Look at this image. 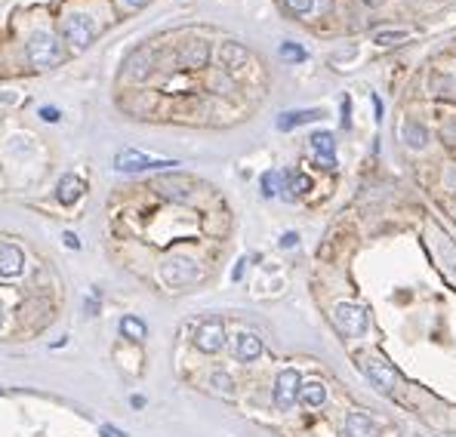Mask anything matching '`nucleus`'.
<instances>
[{"label": "nucleus", "instance_id": "obj_32", "mask_svg": "<svg viewBox=\"0 0 456 437\" xmlns=\"http://www.w3.org/2000/svg\"><path fill=\"white\" fill-rule=\"evenodd\" d=\"M343 127H352V120H349V99H343Z\"/></svg>", "mask_w": 456, "mask_h": 437}, {"label": "nucleus", "instance_id": "obj_6", "mask_svg": "<svg viewBox=\"0 0 456 437\" xmlns=\"http://www.w3.org/2000/svg\"><path fill=\"white\" fill-rule=\"evenodd\" d=\"M361 370L367 373V379L373 382V385L380 388V391H385V394H392V391H395L398 373L392 370V363L380 361V357H361Z\"/></svg>", "mask_w": 456, "mask_h": 437}, {"label": "nucleus", "instance_id": "obj_11", "mask_svg": "<svg viewBox=\"0 0 456 437\" xmlns=\"http://www.w3.org/2000/svg\"><path fill=\"white\" fill-rule=\"evenodd\" d=\"M345 437H380V425L367 416V412H349L343 425Z\"/></svg>", "mask_w": 456, "mask_h": 437}, {"label": "nucleus", "instance_id": "obj_5", "mask_svg": "<svg viewBox=\"0 0 456 437\" xmlns=\"http://www.w3.org/2000/svg\"><path fill=\"white\" fill-rule=\"evenodd\" d=\"M333 324L343 335H354L358 339V335L367 333V311L354 305V302H339L333 308Z\"/></svg>", "mask_w": 456, "mask_h": 437}, {"label": "nucleus", "instance_id": "obj_34", "mask_svg": "<svg viewBox=\"0 0 456 437\" xmlns=\"http://www.w3.org/2000/svg\"><path fill=\"white\" fill-rule=\"evenodd\" d=\"M130 6H142V4H148V0H127Z\"/></svg>", "mask_w": 456, "mask_h": 437}, {"label": "nucleus", "instance_id": "obj_16", "mask_svg": "<svg viewBox=\"0 0 456 437\" xmlns=\"http://www.w3.org/2000/svg\"><path fill=\"white\" fill-rule=\"evenodd\" d=\"M207 56H210L207 41H188L182 50V65L185 68H200V65H207Z\"/></svg>", "mask_w": 456, "mask_h": 437}, {"label": "nucleus", "instance_id": "obj_8", "mask_svg": "<svg viewBox=\"0 0 456 437\" xmlns=\"http://www.w3.org/2000/svg\"><path fill=\"white\" fill-rule=\"evenodd\" d=\"M299 385H303V379H299L296 370H284L281 376H277V382H275V403H277V410H290L293 403H296Z\"/></svg>", "mask_w": 456, "mask_h": 437}, {"label": "nucleus", "instance_id": "obj_30", "mask_svg": "<svg viewBox=\"0 0 456 437\" xmlns=\"http://www.w3.org/2000/svg\"><path fill=\"white\" fill-rule=\"evenodd\" d=\"M99 434H102V437H127V434H120L114 425H102V428H99Z\"/></svg>", "mask_w": 456, "mask_h": 437}, {"label": "nucleus", "instance_id": "obj_24", "mask_svg": "<svg viewBox=\"0 0 456 437\" xmlns=\"http://www.w3.org/2000/svg\"><path fill=\"white\" fill-rule=\"evenodd\" d=\"M210 382H213V388H216V391H222V394H231V391H235V388H231V376H228V373H219V370H216L213 373V376H210Z\"/></svg>", "mask_w": 456, "mask_h": 437}, {"label": "nucleus", "instance_id": "obj_29", "mask_svg": "<svg viewBox=\"0 0 456 437\" xmlns=\"http://www.w3.org/2000/svg\"><path fill=\"white\" fill-rule=\"evenodd\" d=\"M62 237H65V247H68V249H81V240H77L74 231H65Z\"/></svg>", "mask_w": 456, "mask_h": 437}, {"label": "nucleus", "instance_id": "obj_35", "mask_svg": "<svg viewBox=\"0 0 456 437\" xmlns=\"http://www.w3.org/2000/svg\"><path fill=\"white\" fill-rule=\"evenodd\" d=\"M0 324H4V308H0Z\"/></svg>", "mask_w": 456, "mask_h": 437}, {"label": "nucleus", "instance_id": "obj_15", "mask_svg": "<svg viewBox=\"0 0 456 437\" xmlns=\"http://www.w3.org/2000/svg\"><path fill=\"white\" fill-rule=\"evenodd\" d=\"M219 59H222V65L228 68V71H237V68H244L247 65V50L241 43H235V41H226L222 43V50H219Z\"/></svg>", "mask_w": 456, "mask_h": 437}, {"label": "nucleus", "instance_id": "obj_13", "mask_svg": "<svg viewBox=\"0 0 456 437\" xmlns=\"http://www.w3.org/2000/svg\"><path fill=\"white\" fill-rule=\"evenodd\" d=\"M259 354H262V339L259 335H253V333H237L235 335V357L241 363L259 361Z\"/></svg>", "mask_w": 456, "mask_h": 437}, {"label": "nucleus", "instance_id": "obj_20", "mask_svg": "<svg viewBox=\"0 0 456 437\" xmlns=\"http://www.w3.org/2000/svg\"><path fill=\"white\" fill-rule=\"evenodd\" d=\"M259 185H262V194H265V197H277V194H281V188H284V173H277V169H268V173H262Z\"/></svg>", "mask_w": 456, "mask_h": 437}, {"label": "nucleus", "instance_id": "obj_25", "mask_svg": "<svg viewBox=\"0 0 456 437\" xmlns=\"http://www.w3.org/2000/svg\"><path fill=\"white\" fill-rule=\"evenodd\" d=\"M160 188V194H164V197H170V200H185L188 197V191L182 188V185H170V182H164V185H158Z\"/></svg>", "mask_w": 456, "mask_h": 437}, {"label": "nucleus", "instance_id": "obj_3", "mask_svg": "<svg viewBox=\"0 0 456 437\" xmlns=\"http://www.w3.org/2000/svg\"><path fill=\"white\" fill-rule=\"evenodd\" d=\"M25 56H28V62L34 68H53V65H59V59H62L59 41L50 34V31H34V34L28 37Z\"/></svg>", "mask_w": 456, "mask_h": 437}, {"label": "nucleus", "instance_id": "obj_12", "mask_svg": "<svg viewBox=\"0 0 456 437\" xmlns=\"http://www.w3.org/2000/svg\"><path fill=\"white\" fill-rule=\"evenodd\" d=\"M151 68H154V53L145 50V46H139V50H133L127 56V74L133 81H145L151 74Z\"/></svg>", "mask_w": 456, "mask_h": 437}, {"label": "nucleus", "instance_id": "obj_22", "mask_svg": "<svg viewBox=\"0 0 456 437\" xmlns=\"http://www.w3.org/2000/svg\"><path fill=\"white\" fill-rule=\"evenodd\" d=\"M120 333L130 335V339H136V342L148 335V330H145V324L139 321V317H123V321H120Z\"/></svg>", "mask_w": 456, "mask_h": 437}, {"label": "nucleus", "instance_id": "obj_14", "mask_svg": "<svg viewBox=\"0 0 456 437\" xmlns=\"http://www.w3.org/2000/svg\"><path fill=\"white\" fill-rule=\"evenodd\" d=\"M56 197H59V204H65V207H71L77 204V200L83 197V182L77 176H62L59 179V188H56Z\"/></svg>", "mask_w": 456, "mask_h": 437}, {"label": "nucleus", "instance_id": "obj_9", "mask_svg": "<svg viewBox=\"0 0 456 437\" xmlns=\"http://www.w3.org/2000/svg\"><path fill=\"white\" fill-rule=\"evenodd\" d=\"M25 271V253L10 240H0V277H19Z\"/></svg>", "mask_w": 456, "mask_h": 437}, {"label": "nucleus", "instance_id": "obj_17", "mask_svg": "<svg viewBox=\"0 0 456 437\" xmlns=\"http://www.w3.org/2000/svg\"><path fill=\"white\" fill-rule=\"evenodd\" d=\"M299 401H303L305 407H321V403L327 401V388H324L321 382H305V385H299Z\"/></svg>", "mask_w": 456, "mask_h": 437}, {"label": "nucleus", "instance_id": "obj_28", "mask_svg": "<svg viewBox=\"0 0 456 437\" xmlns=\"http://www.w3.org/2000/svg\"><path fill=\"white\" fill-rule=\"evenodd\" d=\"M41 117H43L46 123H56V120H59V108H50V105H43V108H41Z\"/></svg>", "mask_w": 456, "mask_h": 437}, {"label": "nucleus", "instance_id": "obj_31", "mask_svg": "<svg viewBox=\"0 0 456 437\" xmlns=\"http://www.w3.org/2000/svg\"><path fill=\"white\" fill-rule=\"evenodd\" d=\"M299 244V237H296V234H293V231H287V234H284V237H281V247H296Z\"/></svg>", "mask_w": 456, "mask_h": 437}, {"label": "nucleus", "instance_id": "obj_21", "mask_svg": "<svg viewBox=\"0 0 456 437\" xmlns=\"http://www.w3.org/2000/svg\"><path fill=\"white\" fill-rule=\"evenodd\" d=\"M435 234H438V247H441L444 253H447V259H450V262H444V271L456 280V244H453L450 237H447V234L438 231V228H435Z\"/></svg>", "mask_w": 456, "mask_h": 437}, {"label": "nucleus", "instance_id": "obj_33", "mask_svg": "<svg viewBox=\"0 0 456 437\" xmlns=\"http://www.w3.org/2000/svg\"><path fill=\"white\" fill-rule=\"evenodd\" d=\"M447 185L456 191V169H450V173H447Z\"/></svg>", "mask_w": 456, "mask_h": 437}, {"label": "nucleus", "instance_id": "obj_2", "mask_svg": "<svg viewBox=\"0 0 456 437\" xmlns=\"http://www.w3.org/2000/svg\"><path fill=\"white\" fill-rule=\"evenodd\" d=\"M173 167L176 160L136 151V148H123V151L114 154V169L118 173H151V169H173Z\"/></svg>", "mask_w": 456, "mask_h": 437}, {"label": "nucleus", "instance_id": "obj_18", "mask_svg": "<svg viewBox=\"0 0 456 437\" xmlns=\"http://www.w3.org/2000/svg\"><path fill=\"white\" fill-rule=\"evenodd\" d=\"M321 111H287L277 117V130H293V127H303L308 120H318Z\"/></svg>", "mask_w": 456, "mask_h": 437}, {"label": "nucleus", "instance_id": "obj_10", "mask_svg": "<svg viewBox=\"0 0 456 437\" xmlns=\"http://www.w3.org/2000/svg\"><path fill=\"white\" fill-rule=\"evenodd\" d=\"M312 151L318 158V167L333 169L336 167V139L333 132H315L312 136Z\"/></svg>", "mask_w": 456, "mask_h": 437}, {"label": "nucleus", "instance_id": "obj_7", "mask_svg": "<svg viewBox=\"0 0 456 437\" xmlns=\"http://www.w3.org/2000/svg\"><path fill=\"white\" fill-rule=\"evenodd\" d=\"M195 345H198V351H204V354L222 351V345H226V326H222V321L210 317V321L200 324L195 333Z\"/></svg>", "mask_w": 456, "mask_h": 437}, {"label": "nucleus", "instance_id": "obj_19", "mask_svg": "<svg viewBox=\"0 0 456 437\" xmlns=\"http://www.w3.org/2000/svg\"><path fill=\"white\" fill-rule=\"evenodd\" d=\"M404 142L410 148H422L429 142V130L422 127V123H416V120H407L404 123Z\"/></svg>", "mask_w": 456, "mask_h": 437}, {"label": "nucleus", "instance_id": "obj_1", "mask_svg": "<svg viewBox=\"0 0 456 437\" xmlns=\"http://www.w3.org/2000/svg\"><path fill=\"white\" fill-rule=\"evenodd\" d=\"M96 22L90 19L87 13H71V15H65L62 19V25H59V34H62V41H65L71 50H87V46L96 41Z\"/></svg>", "mask_w": 456, "mask_h": 437}, {"label": "nucleus", "instance_id": "obj_23", "mask_svg": "<svg viewBox=\"0 0 456 437\" xmlns=\"http://www.w3.org/2000/svg\"><path fill=\"white\" fill-rule=\"evenodd\" d=\"M407 31H380V34H376V43L380 46H392V43H401V41H407Z\"/></svg>", "mask_w": 456, "mask_h": 437}, {"label": "nucleus", "instance_id": "obj_27", "mask_svg": "<svg viewBox=\"0 0 456 437\" xmlns=\"http://www.w3.org/2000/svg\"><path fill=\"white\" fill-rule=\"evenodd\" d=\"M284 4H287V10H290V13H296V15H305V13H312L315 0H284Z\"/></svg>", "mask_w": 456, "mask_h": 437}, {"label": "nucleus", "instance_id": "obj_4", "mask_svg": "<svg viewBox=\"0 0 456 437\" xmlns=\"http://www.w3.org/2000/svg\"><path fill=\"white\" fill-rule=\"evenodd\" d=\"M160 277H164L167 286H188L200 277V268L188 256H167V259L160 262Z\"/></svg>", "mask_w": 456, "mask_h": 437}, {"label": "nucleus", "instance_id": "obj_36", "mask_svg": "<svg viewBox=\"0 0 456 437\" xmlns=\"http://www.w3.org/2000/svg\"><path fill=\"white\" fill-rule=\"evenodd\" d=\"M0 394H4V391H0Z\"/></svg>", "mask_w": 456, "mask_h": 437}, {"label": "nucleus", "instance_id": "obj_26", "mask_svg": "<svg viewBox=\"0 0 456 437\" xmlns=\"http://www.w3.org/2000/svg\"><path fill=\"white\" fill-rule=\"evenodd\" d=\"M281 56L284 59H293V62H303L305 59V50L296 43H281Z\"/></svg>", "mask_w": 456, "mask_h": 437}]
</instances>
